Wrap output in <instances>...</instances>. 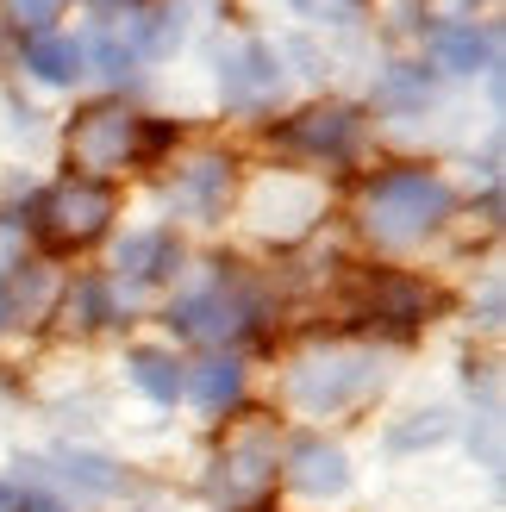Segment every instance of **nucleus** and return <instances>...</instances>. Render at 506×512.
I'll use <instances>...</instances> for the list:
<instances>
[{
	"instance_id": "9b49d317",
	"label": "nucleus",
	"mask_w": 506,
	"mask_h": 512,
	"mask_svg": "<svg viewBox=\"0 0 506 512\" xmlns=\"http://www.w3.org/2000/svg\"><path fill=\"white\" fill-rule=\"evenodd\" d=\"M357 132H363V119L350 107H307V113H294L275 138H282V150H294V157L344 163L350 150H357Z\"/></svg>"
},
{
	"instance_id": "4468645a",
	"label": "nucleus",
	"mask_w": 506,
	"mask_h": 512,
	"mask_svg": "<svg viewBox=\"0 0 506 512\" xmlns=\"http://www.w3.org/2000/svg\"><path fill=\"white\" fill-rule=\"evenodd\" d=\"M232 188H238V163L225 157V150H200V157L175 175L169 200H175V213H188V219H219Z\"/></svg>"
},
{
	"instance_id": "6e6552de",
	"label": "nucleus",
	"mask_w": 506,
	"mask_h": 512,
	"mask_svg": "<svg viewBox=\"0 0 506 512\" xmlns=\"http://www.w3.org/2000/svg\"><path fill=\"white\" fill-rule=\"evenodd\" d=\"M19 475L32 469V481H50L57 494H75V500H119L132 494V469L107 450H88V444H57L50 456H19L13 463Z\"/></svg>"
},
{
	"instance_id": "dca6fc26",
	"label": "nucleus",
	"mask_w": 506,
	"mask_h": 512,
	"mask_svg": "<svg viewBox=\"0 0 506 512\" xmlns=\"http://www.w3.org/2000/svg\"><path fill=\"white\" fill-rule=\"evenodd\" d=\"M182 375H188V363L175 356V344H132L125 350V381H132L150 406L182 400Z\"/></svg>"
},
{
	"instance_id": "7ed1b4c3",
	"label": "nucleus",
	"mask_w": 506,
	"mask_h": 512,
	"mask_svg": "<svg viewBox=\"0 0 506 512\" xmlns=\"http://www.w3.org/2000/svg\"><path fill=\"white\" fill-rule=\"evenodd\" d=\"M275 456H282V431L275 425H232L219 450L200 469V494L213 512H275Z\"/></svg>"
},
{
	"instance_id": "393cba45",
	"label": "nucleus",
	"mask_w": 506,
	"mask_h": 512,
	"mask_svg": "<svg viewBox=\"0 0 506 512\" xmlns=\"http://www.w3.org/2000/svg\"><path fill=\"white\" fill-rule=\"evenodd\" d=\"M482 331H500V288L482 294Z\"/></svg>"
},
{
	"instance_id": "bb28decb",
	"label": "nucleus",
	"mask_w": 506,
	"mask_h": 512,
	"mask_svg": "<svg viewBox=\"0 0 506 512\" xmlns=\"http://www.w3.org/2000/svg\"><path fill=\"white\" fill-rule=\"evenodd\" d=\"M0 512H13V481H0Z\"/></svg>"
},
{
	"instance_id": "b1692460",
	"label": "nucleus",
	"mask_w": 506,
	"mask_h": 512,
	"mask_svg": "<svg viewBox=\"0 0 506 512\" xmlns=\"http://www.w3.org/2000/svg\"><path fill=\"white\" fill-rule=\"evenodd\" d=\"M7 7H13L25 25H38V32H44V19H57V13H63V0H7Z\"/></svg>"
},
{
	"instance_id": "f8f14e48",
	"label": "nucleus",
	"mask_w": 506,
	"mask_h": 512,
	"mask_svg": "<svg viewBox=\"0 0 506 512\" xmlns=\"http://www.w3.org/2000/svg\"><path fill=\"white\" fill-rule=\"evenodd\" d=\"M244 388H250V369H244L238 350H207L182 375V400H194L207 419H232L244 406Z\"/></svg>"
},
{
	"instance_id": "f3484780",
	"label": "nucleus",
	"mask_w": 506,
	"mask_h": 512,
	"mask_svg": "<svg viewBox=\"0 0 506 512\" xmlns=\"http://www.w3.org/2000/svg\"><path fill=\"white\" fill-rule=\"evenodd\" d=\"M432 63L450 69V75H475V69H494V32L475 19H457V25H438L432 32Z\"/></svg>"
},
{
	"instance_id": "ddd939ff",
	"label": "nucleus",
	"mask_w": 506,
	"mask_h": 512,
	"mask_svg": "<svg viewBox=\"0 0 506 512\" xmlns=\"http://www.w3.org/2000/svg\"><path fill=\"white\" fill-rule=\"evenodd\" d=\"M219 94H225V107H238V113L275 107V94H282V57H275L269 44L232 50V57H225V69H219Z\"/></svg>"
},
{
	"instance_id": "423d86ee",
	"label": "nucleus",
	"mask_w": 506,
	"mask_h": 512,
	"mask_svg": "<svg viewBox=\"0 0 506 512\" xmlns=\"http://www.w3.org/2000/svg\"><path fill=\"white\" fill-rule=\"evenodd\" d=\"M107 225H113V188L94 182V175H63L32 207V232L50 250H88Z\"/></svg>"
},
{
	"instance_id": "5701e85b",
	"label": "nucleus",
	"mask_w": 506,
	"mask_h": 512,
	"mask_svg": "<svg viewBox=\"0 0 506 512\" xmlns=\"http://www.w3.org/2000/svg\"><path fill=\"white\" fill-rule=\"evenodd\" d=\"M388 100H413V107H425L432 100V82H425V69H413V63H400L394 75H388V88H382Z\"/></svg>"
},
{
	"instance_id": "1a4fd4ad",
	"label": "nucleus",
	"mask_w": 506,
	"mask_h": 512,
	"mask_svg": "<svg viewBox=\"0 0 506 512\" xmlns=\"http://www.w3.org/2000/svg\"><path fill=\"white\" fill-rule=\"evenodd\" d=\"M350 300H357V319H375L382 331H419L438 313V294L407 269H357Z\"/></svg>"
},
{
	"instance_id": "aec40b11",
	"label": "nucleus",
	"mask_w": 506,
	"mask_h": 512,
	"mask_svg": "<svg viewBox=\"0 0 506 512\" xmlns=\"http://www.w3.org/2000/svg\"><path fill=\"white\" fill-rule=\"evenodd\" d=\"M63 319L75 331H107L119 319V294H113V281H100V275H82L75 288H63Z\"/></svg>"
},
{
	"instance_id": "f03ea898",
	"label": "nucleus",
	"mask_w": 506,
	"mask_h": 512,
	"mask_svg": "<svg viewBox=\"0 0 506 512\" xmlns=\"http://www.w3.org/2000/svg\"><path fill=\"white\" fill-rule=\"evenodd\" d=\"M450 213H457V194L438 169H382L363 188V232L388 250L425 244Z\"/></svg>"
},
{
	"instance_id": "cd10ccee",
	"label": "nucleus",
	"mask_w": 506,
	"mask_h": 512,
	"mask_svg": "<svg viewBox=\"0 0 506 512\" xmlns=\"http://www.w3.org/2000/svg\"><path fill=\"white\" fill-rule=\"evenodd\" d=\"M94 7H138V0H94Z\"/></svg>"
},
{
	"instance_id": "20e7f679",
	"label": "nucleus",
	"mask_w": 506,
	"mask_h": 512,
	"mask_svg": "<svg viewBox=\"0 0 506 512\" xmlns=\"http://www.w3.org/2000/svg\"><path fill=\"white\" fill-rule=\"evenodd\" d=\"M163 325L188 344H207V350H238V338L263 325V300L244 275H232V263H219V275L207 288H194L182 300H169Z\"/></svg>"
},
{
	"instance_id": "6ab92c4d",
	"label": "nucleus",
	"mask_w": 506,
	"mask_h": 512,
	"mask_svg": "<svg viewBox=\"0 0 506 512\" xmlns=\"http://www.w3.org/2000/svg\"><path fill=\"white\" fill-rule=\"evenodd\" d=\"M457 438V419H450V406H425V413H407V419H394L382 431V444L388 456H419V450H438Z\"/></svg>"
},
{
	"instance_id": "9d476101",
	"label": "nucleus",
	"mask_w": 506,
	"mask_h": 512,
	"mask_svg": "<svg viewBox=\"0 0 506 512\" xmlns=\"http://www.w3.org/2000/svg\"><path fill=\"white\" fill-rule=\"evenodd\" d=\"M63 281L44 256H13L0 263V331H38L44 319H57Z\"/></svg>"
},
{
	"instance_id": "39448f33",
	"label": "nucleus",
	"mask_w": 506,
	"mask_h": 512,
	"mask_svg": "<svg viewBox=\"0 0 506 512\" xmlns=\"http://www.w3.org/2000/svg\"><path fill=\"white\" fill-rule=\"evenodd\" d=\"M275 488L307 500V506H338L357 488V469H350V450L338 438H325L319 425L307 431H288L282 456H275Z\"/></svg>"
},
{
	"instance_id": "2eb2a0df",
	"label": "nucleus",
	"mask_w": 506,
	"mask_h": 512,
	"mask_svg": "<svg viewBox=\"0 0 506 512\" xmlns=\"http://www.w3.org/2000/svg\"><path fill=\"white\" fill-rule=\"evenodd\" d=\"M119 281H132V288H163V281L182 275V238L169 232V225H150V232H132L113 256Z\"/></svg>"
},
{
	"instance_id": "f257e3e1",
	"label": "nucleus",
	"mask_w": 506,
	"mask_h": 512,
	"mask_svg": "<svg viewBox=\"0 0 506 512\" xmlns=\"http://www.w3.org/2000/svg\"><path fill=\"white\" fill-rule=\"evenodd\" d=\"M388 388V369L375 350H357V344H319L307 356L288 363V381L282 394L300 419H338V413H357L375 394Z\"/></svg>"
},
{
	"instance_id": "4be33fe9",
	"label": "nucleus",
	"mask_w": 506,
	"mask_h": 512,
	"mask_svg": "<svg viewBox=\"0 0 506 512\" xmlns=\"http://www.w3.org/2000/svg\"><path fill=\"white\" fill-rule=\"evenodd\" d=\"M13 512H75V500L57 494L50 481H25V488H13Z\"/></svg>"
},
{
	"instance_id": "a878e982",
	"label": "nucleus",
	"mask_w": 506,
	"mask_h": 512,
	"mask_svg": "<svg viewBox=\"0 0 506 512\" xmlns=\"http://www.w3.org/2000/svg\"><path fill=\"white\" fill-rule=\"evenodd\" d=\"M125 512H169L163 500H132V494H125Z\"/></svg>"
},
{
	"instance_id": "0eeeda50",
	"label": "nucleus",
	"mask_w": 506,
	"mask_h": 512,
	"mask_svg": "<svg viewBox=\"0 0 506 512\" xmlns=\"http://www.w3.org/2000/svg\"><path fill=\"white\" fill-rule=\"evenodd\" d=\"M138 132H144V119L125 113L119 100H100V107L75 113V119H69V157H75V175H94V182H107L113 169L138 163Z\"/></svg>"
},
{
	"instance_id": "412c9836",
	"label": "nucleus",
	"mask_w": 506,
	"mask_h": 512,
	"mask_svg": "<svg viewBox=\"0 0 506 512\" xmlns=\"http://www.w3.org/2000/svg\"><path fill=\"white\" fill-rule=\"evenodd\" d=\"M132 44L144 50V57H169L175 44H182V7H157V13H144L132 25Z\"/></svg>"
},
{
	"instance_id": "a211bd4d",
	"label": "nucleus",
	"mask_w": 506,
	"mask_h": 512,
	"mask_svg": "<svg viewBox=\"0 0 506 512\" xmlns=\"http://www.w3.org/2000/svg\"><path fill=\"white\" fill-rule=\"evenodd\" d=\"M25 69H32L44 88H69L75 75L88 69V50L75 38H63V32H32L25 38Z\"/></svg>"
}]
</instances>
